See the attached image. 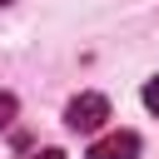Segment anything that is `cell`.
<instances>
[{
    "label": "cell",
    "mask_w": 159,
    "mask_h": 159,
    "mask_svg": "<svg viewBox=\"0 0 159 159\" xmlns=\"http://www.w3.org/2000/svg\"><path fill=\"white\" fill-rule=\"evenodd\" d=\"M0 5H10V0H0Z\"/></svg>",
    "instance_id": "cell-6"
},
{
    "label": "cell",
    "mask_w": 159,
    "mask_h": 159,
    "mask_svg": "<svg viewBox=\"0 0 159 159\" xmlns=\"http://www.w3.org/2000/svg\"><path fill=\"white\" fill-rule=\"evenodd\" d=\"M84 159H139V134H129V129H114V134L94 139Z\"/></svg>",
    "instance_id": "cell-2"
},
{
    "label": "cell",
    "mask_w": 159,
    "mask_h": 159,
    "mask_svg": "<svg viewBox=\"0 0 159 159\" xmlns=\"http://www.w3.org/2000/svg\"><path fill=\"white\" fill-rule=\"evenodd\" d=\"M15 109H20V104H15V94H10V89H0V134L15 124Z\"/></svg>",
    "instance_id": "cell-3"
},
{
    "label": "cell",
    "mask_w": 159,
    "mask_h": 159,
    "mask_svg": "<svg viewBox=\"0 0 159 159\" xmlns=\"http://www.w3.org/2000/svg\"><path fill=\"white\" fill-rule=\"evenodd\" d=\"M35 159H65V149H40Z\"/></svg>",
    "instance_id": "cell-5"
},
{
    "label": "cell",
    "mask_w": 159,
    "mask_h": 159,
    "mask_svg": "<svg viewBox=\"0 0 159 159\" xmlns=\"http://www.w3.org/2000/svg\"><path fill=\"white\" fill-rule=\"evenodd\" d=\"M104 119H109V99L94 94V89H89V94H75V99L65 104V124H70L75 134H94Z\"/></svg>",
    "instance_id": "cell-1"
},
{
    "label": "cell",
    "mask_w": 159,
    "mask_h": 159,
    "mask_svg": "<svg viewBox=\"0 0 159 159\" xmlns=\"http://www.w3.org/2000/svg\"><path fill=\"white\" fill-rule=\"evenodd\" d=\"M144 109H149V114H159V75L144 84Z\"/></svg>",
    "instance_id": "cell-4"
}]
</instances>
